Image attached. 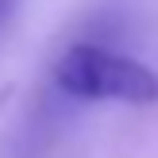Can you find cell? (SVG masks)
I'll use <instances>...</instances> for the list:
<instances>
[{
	"instance_id": "obj_2",
	"label": "cell",
	"mask_w": 158,
	"mask_h": 158,
	"mask_svg": "<svg viewBox=\"0 0 158 158\" xmlns=\"http://www.w3.org/2000/svg\"><path fill=\"white\" fill-rule=\"evenodd\" d=\"M23 4H27V0H0V35H4V31L15 23V15H19Z\"/></svg>"
},
{
	"instance_id": "obj_1",
	"label": "cell",
	"mask_w": 158,
	"mask_h": 158,
	"mask_svg": "<svg viewBox=\"0 0 158 158\" xmlns=\"http://www.w3.org/2000/svg\"><path fill=\"white\" fill-rule=\"evenodd\" d=\"M50 81L62 97L85 104H154L158 73L131 54H120L104 43L77 39L54 58Z\"/></svg>"
}]
</instances>
